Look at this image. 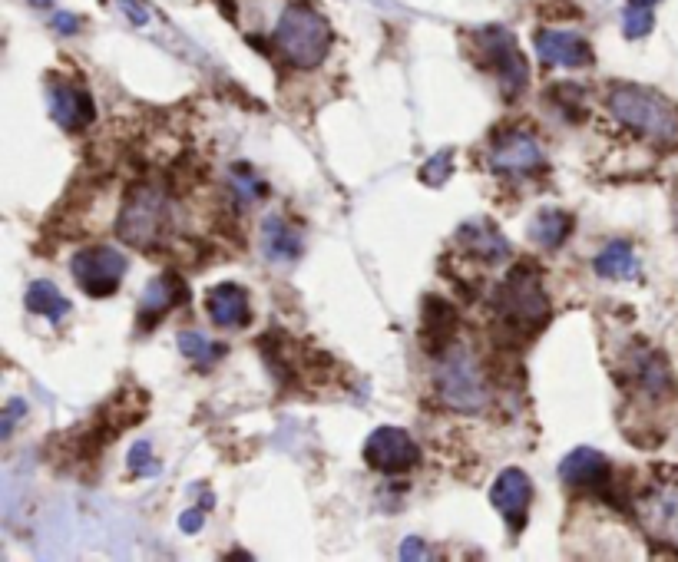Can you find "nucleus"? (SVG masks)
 Here are the masks:
<instances>
[{"mask_svg":"<svg viewBox=\"0 0 678 562\" xmlns=\"http://www.w3.org/2000/svg\"><path fill=\"white\" fill-rule=\"evenodd\" d=\"M497 331L507 344H526L553 318V301L543 288V275L530 262H516L490 298Z\"/></svg>","mask_w":678,"mask_h":562,"instance_id":"obj_1","label":"nucleus"},{"mask_svg":"<svg viewBox=\"0 0 678 562\" xmlns=\"http://www.w3.org/2000/svg\"><path fill=\"white\" fill-rule=\"evenodd\" d=\"M272 43L288 67L315 70L328 60L335 30H331L328 17L318 7H311L308 0H292L278 17Z\"/></svg>","mask_w":678,"mask_h":562,"instance_id":"obj_2","label":"nucleus"},{"mask_svg":"<svg viewBox=\"0 0 678 562\" xmlns=\"http://www.w3.org/2000/svg\"><path fill=\"white\" fill-rule=\"evenodd\" d=\"M609 113L642 139L652 143H675L678 139V106L665 96L636 83H616L606 93Z\"/></svg>","mask_w":678,"mask_h":562,"instance_id":"obj_3","label":"nucleus"},{"mask_svg":"<svg viewBox=\"0 0 678 562\" xmlns=\"http://www.w3.org/2000/svg\"><path fill=\"white\" fill-rule=\"evenodd\" d=\"M169 232V196L159 182H136L123 196L120 215H116V235L129 248L156 252L163 248Z\"/></svg>","mask_w":678,"mask_h":562,"instance_id":"obj_4","label":"nucleus"},{"mask_svg":"<svg viewBox=\"0 0 678 562\" xmlns=\"http://www.w3.org/2000/svg\"><path fill=\"white\" fill-rule=\"evenodd\" d=\"M434 384L440 401L457 414H480L490 404V381L483 374L480 358L467 344L454 341L444 354H437Z\"/></svg>","mask_w":678,"mask_h":562,"instance_id":"obj_5","label":"nucleus"},{"mask_svg":"<svg viewBox=\"0 0 678 562\" xmlns=\"http://www.w3.org/2000/svg\"><path fill=\"white\" fill-rule=\"evenodd\" d=\"M473 60H477L480 70L493 73V77L500 80V90H503V100H520L526 93V86H530V63H526L520 43L510 34L507 27L500 24H490V27H480L477 34H473Z\"/></svg>","mask_w":678,"mask_h":562,"instance_id":"obj_6","label":"nucleus"},{"mask_svg":"<svg viewBox=\"0 0 678 562\" xmlns=\"http://www.w3.org/2000/svg\"><path fill=\"white\" fill-rule=\"evenodd\" d=\"M487 166L500 179H530L546 169V153L530 129H497L487 149Z\"/></svg>","mask_w":678,"mask_h":562,"instance_id":"obj_7","label":"nucleus"},{"mask_svg":"<svg viewBox=\"0 0 678 562\" xmlns=\"http://www.w3.org/2000/svg\"><path fill=\"white\" fill-rule=\"evenodd\" d=\"M639 526L652 543L678 549V477H662L632 500Z\"/></svg>","mask_w":678,"mask_h":562,"instance_id":"obj_8","label":"nucleus"},{"mask_svg":"<svg viewBox=\"0 0 678 562\" xmlns=\"http://www.w3.org/2000/svg\"><path fill=\"white\" fill-rule=\"evenodd\" d=\"M126 268V255L113 245H86L70 262V272L77 278L80 291L90 298H113L123 285Z\"/></svg>","mask_w":678,"mask_h":562,"instance_id":"obj_9","label":"nucleus"},{"mask_svg":"<svg viewBox=\"0 0 678 562\" xmlns=\"http://www.w3.org/2000/svg\"><path fill=\"white\" fill-rule=\"evenodd\" d=\"M364 463L384 477L411 473L421 463V443H417L404 427H378L364 440Z\"/></svg>","mask_w":678,"mask_h":562,"instance_id":"obj_10","label":"nucleus"},{"mask_svg":"<svg viewBox=\"0 0 678 562\" xmlns=\"http://www.w3.org/2000/svg\"><path fill=\"white\" fill-rule=\"evenodd\" d=\"M626 391L636 394V401L642 404H665L669 397H675L678 384L665 354L639 348L632 358H626Z\"/></svg>","mask_w":678,"mask_h":562,"instance_id":"obj_11","label":"nucleus"},{"mask_svg":"<svg viewBox=\"0 0 678 562\" xmlns=\"http://www.w3.org/2000/svg\"><path fill=\"white\" fill-rule=\"evenodd\" d=\"M559 480L566 490L573 493H599L609 500L612 493V460L606 453H599L593 447H576L569 450L563 463H559Z\"/></svg>","mask_w":678,"mask_h":562,"instance_id":"obj_12","label":"nucleus"},{"mask_svg":"<svg viewBox=\"0 0 678 562\" xmlns=\"http://www.w3.org/2000/svg\"><path fill=\"white\" fill-rule=\"evenodd\" d=\"M47 110L63 133H80V129L96 123V103L90 90L63 77L47 80Z\"/></svg>","mask_w":678,"mask_h":562,"instance_id":"obj_13","label":"nucleus"},{"mask_svg":"<svg viewBox=\"0 0 678 562\" xmlns=\"http://www.w3.org/2000/svg\"><path fill=\"white\" fill-rule=\"evenodd\" d=\"M490 503L493 510L503 516V523L510 526V533H523L530 523V506H533V480L526 477V470L507 467L497 473V480L490 486Z\"/></svg>","mask_w":678,"mask_h":562,"instance_id":"obj_14","label":"nucleus"},{"mask_svg":"<svg viewBox=\"0 0 678 562\" xmlns=\"http://www.w3.org/2000/svg\"><path fill=\"white\" fill-rule=\"evenodd\" d=\"M533 50L540 57L543 67H569V70H583L593 67V47L586 37L573 34L563 27H540L533 34Z\"/></svg>","mask_w":678,"mask_h":562,"instance_id":"obj_15","label":"nucleus"},{"mask_svg":"<svg viewBox=\"0 0 678 562\" xmlns=\"http://www.w3.org/2000/svg\"><path fill=\"white\" fill-rule=\"evenodd\" d=\"M186 301H189V288H186V281H182V275H176V272L156 275L146 285L143 298H139L136 328L139 331H153L156 324L169 315V311H176L179 305H186Z\"/></svg>","mask_w":678,"mask_h":562,"instance_id":"obj_16","label":"nucleus"},{"mask_svg":"<svg viewBox=\"0 0 678 562\" xmlns=\"http://www.w3.org/2000/svg\"><path fill=\"white\" fill-rule=\"evenodd\" d=\"M454 245L467 258H473V262H480V265H503L513 255L507 235H503L490 219H470V222H464L457 229V235H454Z\"/></svg>","mask_w":678,"mask_h":562,"instance_id":"obj_17","label":"nucleus"},{"mask_svg":"<svg viewBox=\"0 0 678 562\" xmlns=\"http://www.w3.org/2000/svg\"><path fill=\"white\" fill-rule=\"evenodd\" d=\"M206 315L215 328H222V331L249 328L252 324L249 291H245L242 285H235V281H222V285L209 288L206 291Z\"/></svg>","mask_w":678,"mask_h":562,"instance_id":"obj_18","label":"nucleus"},{"mask_svg":"<svg viewBox=\"0 0 678 562\" xmlns=\"http://www.w3.org/2000/svg\"><path fill=\"white\" fill-rule=\"evenodd\" d=\"M457 334V311L447 298L440 295H427L424 298V311H421V341L427 354H444L450 344H454Z\"/></svg>","mask_w":678,"mask_h":562,"instance_id":"obj_19","label":"nucleus"},{"mask_svg":"<svg viewBox=\"0 0 678 562\" xmlns=\"http://www.w3.org/2000/svg\"><path fill=\"white\" fill-rule=\"evenodd\" d=\"M301 248H305V242H301L298 229L285 219V215H268L262 222V252L268 262L292 265V262H298Z\"/></svg>","mask_w":678,"mask_h":562,"instance_id":"obj_20","label":"nucleus"},{"mask_svg":"<svg viewBox=\"0 0 678 562\" xmlns=\"http://www.w3.org/2000/svg\"><path fill=\"white\" fill-rule=\"evenodd\" d=\"M576 229V219L569 215L566 209H540L530 219V242L536 248H543V252H556V248H563L569 242V235Z\"/></svg>","mask_w":678,"mask_h":562,"instance_id":"obj_21","label":"nucleus"},{"mask_svg":"<svg viewBox=\"0 0 678 562\" xmlns=\"http://www.w3.org/2000/svg\"><path fill=\"white\" fill-rule=\"evenodd\" d=\"M593 268H596V275L606 281H636L639 255H636V248H632V242L616 239V242L599 248V255L593 258Z\"/></svg>","mask_w":678,"mask_h":562,"instance_id":"obj_22","label":"nucleus"},{"mask_svg":"<svg viewBox=\"0 0 678 562\" xmlns=\"http://www.w3.org/2000/svg\"><path fill=\"white\" fill-rule=\"evenodd\" d=\"M24 305H27L30 315L47 318L50 324H60L63 318L70 315L67 295H63V291L53 285V281H47V278L30 281V288H27V295H24Z\"/></svg>","mask_w":678,"mask_h":562,"instance_id":"obj_23","label":"nucleus"},{"mask_svg":"<svg viewBox=\"0 0 678 562\" xmlns=\"http://www.w3.org/2000/svg\"><path fill=\"white\" fill-rule=\"evenodd\" d=\"M176 344H179L182 358L202 367V371H209L212 364H219L225 354H229V348H225L222 341H209L206 334H199V331H179Z\"/></svg>","mask_w":678,"mask_h":562,"instance_id":"obj_24","label":"nucleus"},{"mask_svg":"<svg viewBox=\"0 0 678 562\" xmlns=\"http://www.w3.org/2000/svg\"><path fill=\"white\" fill-rule=\"evenodd\" d=\"M229 186H232V199L235 205H242V209H249V205H255L258 199L268 196V182L258 176V172H252L245 162H235V166L229 169Z\"/></svg>","mask_w":678,"mask_h":562,"instance_id":"obj_25","label":"nucleus"},{"mask_svg":"<svg viewBox=\"0 0 678 562\" xmlns=\"http://www.w3.org/2000/svg\"><path fill=\"white\" fill-rule=\"evenodd\" d=\"M652 27H655V7L626 4V10H622V37L642 40L652 34Z\"/></svg>","mask_w":678,"mask_h":562,"instance_id":"obj_26","label":"nucleus"},{"mask_svg":"<svg viewBox=\"0 0 678 562\" xmlns=\"http://www.w3.org/2000/svg\"><path fill=\"white\" fill-rule=\"evenodd\" d=\"M126 463H129V473H133V477H159V470H163L159 460L153 457V443L149 440H136Z\"/></svg>","mask_w":678,"mask_h":562,"instance_id":"obj_27","label":"nucleus"},{"mask_svg":"<svg viewBox=\"0 0 678 562\" xmlns=\"http://www.w3.org/2000/svg\"><path fill=\"white\" fill-rule=\"evenodd\" d=\"M450 172H454V149H440L437 156H430L421 166V182L437 189L450 179Z\"/></svg>","mask_w":678,"mask_h":562,"instance_id":"obj_28","label":"nucleus"},{"mask_svg":"<svg viewBox=\"0 0 678 562\" xmlns=\"http://www.w3.org/2000/svg\"><path fill=\"white\" fill-rule=\"evenodd\" d=\"M27 414V401H20V397H10L7 407H4V417H0V440H10L14 437L17 424L24 420Z\"/></svg>","mask_w":678,"mask_h":562,"instance_id":"obj_29","label":"nucleus"},{"mask_svg":"<svg viewBox=\"0 0 678 562\" xmlns=\"http://www.w3.org/2000/svg\"><path fill=\"white\" fill-rule=\"evenodd\" d=\"M120 10H123V17L133 27H146L149 24V10L139 4V0H120Z\"/></svg>","mask_w":678,"mask_h":562,"instance_id":"obj_30","label":"nucleus"},{"mask_svg":"<svg viewBox=\"0 0 678 562\" xmlns=\"http://www.w3.org/2000/svg\"><path fill=\"white\" fill-rule=\"evenodd\" d=\"M50 24H53V30H57V34H63V37L80 34V17L67 14V10H60V14H53Z\"/></svg>","mask_w":678,"mask_h":562,"instance_id":"obj_31","label":"nucleus"},{"mask_svg":"<svg viewBox=\"0 0 678 562\" xmlns=\"http://www.w3.org/2000/svg\"><path fill=\"white\" fill-rule=\"evenodd\" d=\"M202 516H206V506H196V510H186V513L179 516V529H182V533H199L202 523H206V520H202Z\"/></svg>","mask_w":678,"mask_h":562,"instance_id":"obj_32","label":"nucleus"},{"mask_svg":"<svg viewBox=\"0 0 678 562\" xmlns=\"http://www.w3.org/2000/svg\"><path fill=\"white\" fill-rule=\"evenodd\" d=\"M427 556H430L427 543H421V539H417V536L404 539V546H401V559H427Z\"/></svg>","mask_w":678,"mask_h":562,"instance_id":"obj_33","label":"nucleus"},{"mask_svg":"<svg viewBox=\"0 0 678 562\" xmlns=\"http://www.w3.org/2000/svg\"><path fill=\"white\" fill-rule=\"evenodd\" d=\"M629 4H642V7H655L659 0H629Z\"/></svg>","mask_w":678,"mask_h":562,"instance_id":"obj_34","label":"nucleus"},{"mask_svg":"<svg viewBox=\"0 0 678 562\" xmlns=\"http://www.w3.org/2000/svg\"><path fill=\"white\" fill-rule=\"evenodd\" d=\"M27 4H34V7H50L53 0H27Z\"/></svg>","mask_w":678,"mask_h":562,"instance_id":"obj_35","label":"nucleus"}]
</instances>
